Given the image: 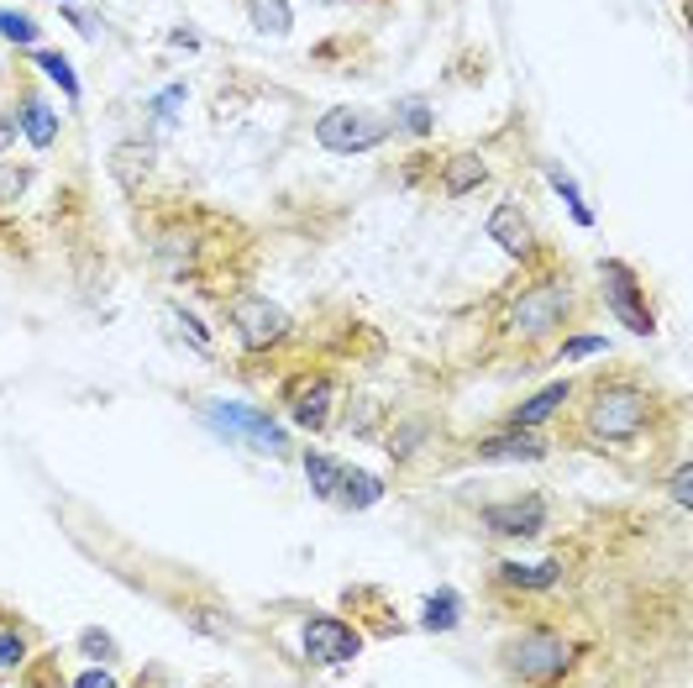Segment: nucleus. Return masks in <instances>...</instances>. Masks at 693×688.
<instances>
[{
  "mask_svg": "<svg viewBox=\"0 0 693 688\" xmlns=\"http://www.w3.org/2000/svg\"><path fill=\"white\" fill-rule=\"evenodd\" d=\"M85 647H90L95 657H111V636H106V631H85Z\"/></svg>",
  "mask_w": 693,
  "mask_h": 688,
  "instance_id": "34",
  "label": "nucleus"
},
{
  "mask_svg": "<svg viewBox=\"0 0 693 688\" xmlns=\"http://www.w3.org/2000/svg\"><path fill=\"white\" fill-rule=\"evenodd\" d=\"M488 237L505 247L515 263H536V232H531L521 205H499V210L488 216Z\"/></svg>",
  "mask_w": 693,
  "mask_h": 688,
  "instance_id": "11",
  "label": "nucleus"
},
{
  "mask_svg": "<svg viewBox=\"0 0 693 688\" xmlns=\"http://www.w3.org/2000/svg\"><path fill=\"white\" fill-rule=\"evenodd\" d=\"M331 379L326 373H305L300 384H289V415H295V426L305 431H326L331 426Z\"/></svg>",
  "mask_w": 693,
  "mask_h": 688,
  "instance_id": "9",
  "label": "nucleus"
},
{
  "mask_svg": "<svg viewBox=\"0 0 693 688\" xmlns=\"http://www.w3.org/2000/svg\"><path fill=\"white\" fill-rule=\"evenodd\" d=\"M148 164H152V148H142V142H137V148H121L116 153V179H121V185H137V179L148 174Z\"/></svg>",
  "mask_w": 693,
  "mask_h": 688,
  "instance_id": "23",
  "label": "nucleus"
},
{
  "mask_svg": "<svg viewBox=\"0 0 693 688\" xmlns=\"http://www.w3.org/2000/svg\"><path fill=\"white\" fill-rule=\"evenodd\" d=\"M478 458H484V463H536V458H546V442L536 436V431L505 426L499 436L478 442Z\"/></svg>",
  "mask_w": 693,
  "mask_h": 688,
  "instance_id": "12",
  "label": "nucleus"
},
{
  "mask_svg": "<svg viewBox=\"0 0 693 688\" xmlns=\"http://www.w3.org/2000/svg\"><path fill=\"white\" fill-rule=\"evenodd\" d=\"M32 58H38V69L53 79L58 90L69 95V100H79V75H75V63H69V58H63V53H32Z\"/></svg>",
  "mask_w": 693,
  "mask_h": 688,
  "instance_id": "22",
  "label": "nucleus"
},
{
  "mask_svg": "<svg viewBox=\"0 0 693 688\" xmlns=\"http://www.w3.org/2000/svg\"><path fill=\"white\" fill-rule=\"evenodd\" d=\"M484 521H488V531H505V537H536L546 525V500L542 494H521V500H509V504H488Z\"/></svg>",
  "mask_w": 693,
  "mask_h": 688,
  "instance_id": "10",
  "label": "nucleus"
},
{
  "mask_svg": "<svg viewBox=\"0 0 693 688\" xmlns=\"http://www.w3.org/2000/svg\"><path fill=\"white\" fill-rule=\"evenodd\" d=\"M21 657H27V641H21V631H0V668H17Z\"/></svg>",
  "mask_w": 693,
  "mask_h": 688,
  "instance_id": "29",
  "label": "nucleus"
},
{
  "mask_svg": "<svg viewBox=\"0 0 693 688\" xmlns=\"http://www.w3.org/2000/svg\"><path fill=\"white\" fill-rule=\"evenodd\" d=\"M546 185H552L557 195H563V205H567V216H573V222H578V226H594V210H588V200L578 195V185L567 179L563 168H552V164H546Z\"/></svg>",
  "mask_w": 693,
  "mask_h": 688,
  "instance_id": "21",
  "label": "nucleus"
},
{
  "mask_svg": "<svg viewBox=\"0 0 693 688\" xmlns=\"http://www.w3.org/2000/svg\"><path fill=\"white\" fill-rule=\"evenodd\" d=\"M573 657H578V651L567 647L557 631H531L509 647V668H515V678H525V684H557V678L573 668Z\"/></svg>",
  "mask_w": 693,
  "mask_h": 688,
  "instance_id": "3",
  "label": "nucleus"
},
{
  "mask_svg": "<svg viewBox=\"0 0 693 688\" xmlns=\"http://www.w3.org/2000/svg\"><path fill=\"white\" fill-rule=\"evenodd\" d=\"M75 684H79V688H116V678H111L106 668H85V672L75 678Z\"/></svg>",
  "mask_w": 693,
  "mask_h": 688,
  "instance_id": "33",
  "label": "nucleus"
},
{
  "mask_svg": "<svg viewBox=\"0 0 693 688\" xmlns=\"http://www.w3.org/2000/svg\"><path fill=\"white\" fill-rule=\"evenodd\" d=\"M567 394H573V384H567V379H557V384H546L542 394H531V400H525V405H515V415H509L505 426L536 431V426H542V421H552V415H557V410H563V400H567Z\"/></svg>",
  "mask_w": 693,
  "mask_h": 688,
  "instance_id": "13",
  "label": "nucleus"
},
{
  "mask_svg": "<svg viewBox=\"0 0 693 688\" xmlns=\"http://www.w3.org/2000/svg\"><path fill=\"white\" fill-rule=\"evenodd\" d=\"M394 121L384 111H368V106H331V111L316 121V142L326 153H374L378 142H389Z\"/></svg>",
  "mask_w": 693,
  "mask_h": 688,
  "instance_id": "1",
  "label": "nucleus"
},
{
  "mask_svg": "<svg viewBox=\"0 0 693 688\" xmlns=\"http://www.w3.org/2000/svg\"><path fill=\"white\" fill-rule=\"evenodd\" d=\"M378 494H384V479L363 473V468H341V484H337L341 510H368V504H378Z\"/></svg>",
  "mask_w": 693,
  "mask_h": 688,
  "instance_id": "15",
  "label": "nucleus"
},
{
  "mask_svg": "<svg viewBox=\"0 0 693 688\" xmlns=\"http://www.w3.org/2000/svg\"><path fill=\"white\" fill-rule=\"evenodd\" d=\"M21 189H27V168L6 164V168H0V200H17Z\"/></svg>",
  "mask_w": 693,
  "mask_h": 688,
  "instance_id": "28",
  "label": "nucleus"
},
{
  "mask_svg": "<svg viewBox=\"0 0 693 688\" xmlns=\"http://www.w3.org/2000/svg\"><path fill=\"white\" fill-rule=\"evenodd\" d=\"M357 651H363V636L337 620V615H316V620H305V657L320 662V668H337V662H353Z\"/></svg>",
  "mask_w": 693,
  "mask_h": 688,
  "instance_id": "8",
  "label": "nucleus"
},
{
  "mask_svg": "<svg viewBox=\"0 0 693 688\" xmlns=\"http://www.w3.org/2000/svg\"><path fill=\"white\" fill-rule=\"evenodd\" d=\"M206 421L216 431H226V436L247 442V446H263V452H289V436H284V426H274V421H268L263 410H253V405H237V400H210Z\"/></svg>",
  "mask_w": 693,
  "mask_h": 688,
  "instance_id": "6",
  "label": "nucleus"
},
{
  "mask_svg": "<svg viewBox=\"0 0 693 688\" xmlns=\"http://www.w3.org/2000/svg\"><path fill=\"white\" fill-rule=\"evenodd\" d=\"M673 500L689 510L693 504V468L689 463H677V473H673Z\"/></svg>",
  "mask_w": 693,
  "mask_h": 688,
  "instance_id": "31",
  "label": "nucleus"
},
{
  "mask_svg": "<svg viewBox=\"0 0 693 688\" xmlns=\"http://www.w3.org/2000/svg\"><path fill=\"white\" fill-rule=\"evenodd\" d=\"M488 179V168L478 153H457V158H447V168H442V185H447V195H468V189H478Z\"/></svg>",
  "mask_w": 693,
  "mask_h": 688,
  "instance_id": "17",
  "label": "nucleus"
},
{
  "mask_svg": "<svg viewBox=\"0 0 693 688\" xmlns=\"http://www.w3.org/2000/svg\"><path fill=\"white\" fill-rule=\"evenodd\" d=\"M179 106H185V85H174V90H164L152 100V121H158V127H174V121H179Z\"/></svg>",
  "mask_w": 693,
  "mask_h": 688,
  "instance_id": "26",
  "label": "nucleus"
},
{
  "mask_svg": "<svg viewBox=\"0 0 693 688\" xmlns=\"http://www.w3.org/2000/svg\"><path fill=\"white\" fill-rule=\"evenodd\" d=\"M600 289H604V305L615 311V321L625 326V332L656 336V321H652V311H646V299H641L636 274H631L625 263H615V258L600 263Z\"/></svg>",
  "mask_w": 693,
  "mask_h": 688,
  "instance_id": "7",
  "label": "nucleus"
},
{
  "mask_svg": "<svg viewBox=\"0 0 693 688\" xmlns=\"http://www.w3.org/2000/svg\"><path fill=\"white\" fill-rule=\"evenodd\" d=\"M231 326H237V342H242V347H253V353H268V347L289 342V332H295V316H289L284 305H274V299L242 295L237 305H231Z\"/></svg>",
  "mask_w": 693,
  "mask_h": 688,
  "instance_id": "5",
  "label": "nucleus"
},
{
  "mask_svg": "<svg viewBox=\"0 0 693 688\" xmlns=\"http://www.w3.org/2000/svg\"><path fill=\"white\" fill-rule=\"evenodd\" d=\"M11 137H17V131H11V121H6V116H0V148H6V142H11Z\"/></svg>",
  "mask_w": 693,
  "mask_h": 688,
  "instance_id": "35",
  "label": "nucleus"
},
{
  "mask_svg": "<svg viewBox=\"0 0 693 688\" xmlns=\"http://www.w3.org/2000/svg\"><path fill=\"white\" fill-rule=\"evenodd\" d=\"M557 578H563V568H557V562H536V568L499 562V583L521 589V594H546V589H557Z\"/></svg>",
  "mask_w": 693,
  "mask_h": 688,
  "instance_id": "14",
  "label": "nucleus"
},
{
  "mask_svg": "<svg viewBox=\"0 0 693 688\" xmlns=\"http://www.w3.org/2000/svg\"><path fill=\"white\" fill-rule=\"evenodd\" d=\"M0 38H11V42H21V48H32V42H38V21L21 17V11H0Z\"/></svg>",
  "mask_w": 693,
  "mask_h": 688,
  "instance_id": "25",
  "label": "nucleus"
},
{
  "mask_svg": "<svg viewBox=\"0 0 693 688\" xmlns=\"http://www.w3.org/2000/svg\"><path fill=\"white\" fill-rule=\"evenodd\" d=\"M63 6H75V0H63Z\"/></svg>",
  "mask_w": 693,
  "mask_h": 688,
  "instance_id": "36",
  "label": "nucleus"
},
{
  "mask_svg": "<svg viewBox=\"0 0 693 688\" xmlns=\"http://www.w3.org/2000/svg\"><path fill=\"white\" fill-rule=\"evenodd\" d=\"M21 131H27V142H38V148H53L58 142V116L42 106L38 95L21 100Z\"/></svg>",
  "mask_w": 693,
  "mask_h": 688,
  "instance_id": "19",
  "label": "nucleus"
},
{
  "mask_svg": "<svg viewBox=\"0 0 693 688\" xmlns=\"http://www.w3.org/2000/svg\"><path fill=\"white\" fill-rule=\"evenodd\" d=\"M573 311V289L567 284H542V289H525L515 305H509V332L536 342V336H552Z\"/></svg>",
  "mask_w": 693,
  "mask_h": 688,
  "instance_id": "4",
  "label": "nucleus"
},
{
  "mask_svg": "<svg viewBox=\"0 0 693 688\" xmlns=\"http://www.w3.org/2000/svg\"><path fill=\"white\" fill-rule=\"evenodd\" d=\"M646 421H652V400H646L636 384H604V390H594V400H588V431L604 436V442L636 436Z\"/></svg>",
  "mask_w": 693,
  "mask_h": 688,
  "instance_id": "2",
  "label": "nucleus"
},
{
  "mask_svg": "<svg viewBox=\"0 0 693 688\" xmlns=\"http://www.w3.org/2000/svg\"><path fill=\"white\" fill-rule=\"evenodd\" d=\"M247 17H253V27H258L263 38H289L295 6L289 0H247Z\"/></svg>",
  "mask_w": 693,
  "mask_h": 688,
  "instance_id": "16",
  "label": "nucleus"
},
{
  "mask_svg": "<svg viewBox=\"0 0 693 688\" xmlns=\"http://www.w3.org/2000/svg\"><path fill=\"white\" fill-rule=\"evenodd\" d=\"M169 316H174V321H179V326H185V336H189V347H195V353H200V357H210V336H206V326H200V321L189 316L185 305H174Z\"/></svg>",
  "mask_w": 693,
  "mask_h": 688,
  "instance_id": "27",
  "label": "nucleus"
},
{
  "mask_svg": "<svg viewBox=\"0 0 693 688\" xmlns=\"http://www.w3.org/2000/svg\"><path fill=\"white\" fill-rule=\"evenodd\" d=\"M463 620V594L457 589H436L426 605H420V631H452Z\"/></svg>",
  "mask_w": 693,
  "mask_h": 688,
  "instance_id": "18",
  "label": "nucleus"
},
{
  "mask_svg": "<svg viewBox=\"0 0 693 688\" xmlns=\"http://www.w3.org/2000/svg\"><path fill=\"white\" fill-rule=\"evenodd\" d=\"M415 436H426V426H420V421H405V431H399V436H394V458H410V446H415Z\"/></svg>",
  "mask_w": 693,
  "mask_h": 688,
  "instance_id": "32",
  "label": "nucleus"
},
{
  "mask_svg": "<svg viewBox=\"0 0 693 688\" xmlns=\"http://www.w3.org/2000/svg\"><path fill=\"white\" fill-rule=\"evenodd\" d=\"M604 347H610V342L588 332V336H573V342L563 347V357H594V353H604Z\"/></svg>",
  "mask_w": 693,
  "mask_h": 688,
  "instance_id": "30",
  "label": "nucleus"
},
{
  "mask_svg": "<svg viewBox=\"0 0 693 688\" xmlns=\"http://www.w3.org/2000/svg\"><path fill=\"white\" fill-rule=\"evenodd\" d=\"M305 479L316 489V500H337V484H341V468L326 458V452H305Z\"/></svg>",
  "mask_w": 693,
  "mask_h": 688,
  "instance_id": "20",
  "label": "nucleus"
},
{
  "mask_svg": "<svg viewBox=\"0 0 693 688\" xmlns=\"http://www.w3.org/2000/svg\"><path fill=\"white\" fill-rule=\"evenodd\" d=\"M394 121H399V131H410V137H426V131H432V106H420V100H399Z\"/></svg>",
  "mask_w": 693,
  "mask_h": 688,
  "instance_id": "24",
  "label": "nucleus"
}]
</instances>
